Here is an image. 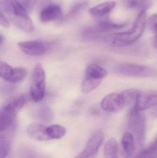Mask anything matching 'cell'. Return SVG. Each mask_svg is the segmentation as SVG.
Wrapping results in <instances>:
<instances>
[{
	"label": "cell",
	"instance_id": "cell-15",
	"mask_svg": "<svg viewBox=\"0 0 157 158\" xmlns=\"http://www.w3.org/2000/svg\"><path fill=\"white\" fill-rule=\"evenodd\" d=\"M108 75L106 69L95 64L88 65L85 70V77L102 80Z\"/></svg>",
	"mask_w": 157,
	"mask_h": 158
},
{
	"label": "cell",
	"instance_id": "cell-18",
	"mask_svg": "<svg viewBox=\"0 0 157 158\" xmlns=\"http://www.w3.org/2000/svg\"><path fill=\"white\" fill-rule=\"evenodd\" d=\"M127 24H118L108 20H102L99 21L96 27V31L101 32H107L117 30L123 28Z\"/></svg>",
	"mask_w": 157,
	"mask_h": 158
},
{
	"label": "cell",
	"instance_id": "cell-3",
	"mask_svg": "<svg viewBox=\"0 0 157 158\" xmlns=\"http://www.w3.org/2000/svg\"><path fill=\"white\" fill-rule=\"evenodd\" d=\"M141 92L135 89H129L120 93H112L105 96L100 104L105 111L115 112L129 105L135 104Z\"/></svg>",
	"mask_w": 157,
	"mask_h": 158
},
{
	"label": "cell",
	"instance_id": "cell-7",
	"mask_svg": "<svg viewBox=\"0 0 157 158\" xmlns=\"http://www.w3.org/2000/svg\"><path fill=\"white\" fill-rule=\"evenodd\" d=\"M104 139L103 133L97 131L90 136L84 149L74 158H96Z\"/></svg>",
	"mask_w": 157,
	"mask_h": 158
},
{
	"label": "cell",
	"instance_id": "cell-10",
	"mask_svg": "<svg viewBox=\"0 0 157 158\" xmlns=\"http://www.w3.org/2000/svg\"><path fill=\"white\" fill-rule=\"evenodd\" d=\"M47 126L40 123H33L27 129L28 135L31 139L39 142L49 141L47 132Z\"/></svg>",
	"mask_w": 157,
	"mask_h": 158
},
{
	"label": "cell",
	"instance_id": "cell-20",
	"mask_svg": "<svg viewBox=\"0 0 157 158\" xmlns=\"http://www.w3.org/2000/svg\"><path fill=\"white\" fill-rule=\"evenodd\" d=\"M47 132L50 140L60 139L65 135L66 130L61 125L55 124L47 126Z\"/></svg>",
	"mask_w": 157,
	"mask_h": 158
},
{
	"label": "cell",
	"instance_id": "cell-8",
	"mask_svg": "<svg viewBox=\"0 0 157 158\" xmlns=\"http://www.w3.org/2000/svg\"><path fill=\"white\" fill-rule=\"evenodd\" d=\"M157 106V91L141 92L138 99L131 109L135 111H141Z\"/></svg>",
	"mask_w": 157,
	"mask_h": 158
},
{
	"label": "cell",
	"instance_id": "cell-14",
	"mask_svg": "<svg viewBox=\"0 0 157 158\" xmlns=\"http://www.w3.org/2000/svg\"><path fill=\"white\" fill-rule=\"evenodd\" d=\"M121 143L127 157L132 158L135 153L134 139L132 134L130 132H125L122 138Z\"/></svg>",
	"mask_w": 157,
	"mask_h": 158
},
{
	"label": "cell",
	"instance_id": "cell-11",
	"mask_svg": "<svg viewBox=\"0 0 157 158\" xmlns=\"http://www.w3.org/2000/svg\"><path fill=\"white\" fill-rule=\"evenodd\" d=\"M61 7L57 5H49L41 10L40 15L41 20L42 22H49L58 19L61 16Z\"/></svg>",
	"mask_w": 157,
	"mask_h": 158
},
{
	"label": "cell",
	"instance_id": "cell-26",
	"mask_svg": "<svg viewBox=\"0 0 157 158\" xmlns=\"http://www.w3.org/2000/svg\"><path fill=\"white\" fill-rule=\"evenodd\" d=\"M147 24L150 30L155 33L157 32V14L152 15L147 19Z\"/></svg>",
	"mask_w": 157,
	"mask_h": 158
},
{
	"label": "cell",
	"instance_id": "cell-19",
	"mask_svg": "<svg viewBox=\"0 0 157 158\" xmlns=\"http://www.w3.org/2000/svg\"><path fill=\"white\" fill-rule=\"evenodd\" d=\"M118 149L119 146L116 139L114 138L109 139L106 143L104 148L105 158H119Z\"/></svg>",
	"mask_w": 157,
	"mask_h": 158
},
{
	"label": "cell",
	"instance_id": "cell-27",
	"mask_svg": "<svg viewBox=\"0 0 157 158\" xmlns=\"http://www.w3.org/2000/svg\"><path fill=\"white\" fill-rule=\"evenodd\" d=\"M29 12L33 10L37 0H18Z\"/></svg>",
	"mask_w": 157,
	"mask_h": 158
},
{
	"label": "cell",
	"instance_id": "cell-9",
	"mask_svg": "<svg viewBox=\"0 0 157 158\" xmlns=\"http://www.w3.org/2000/svg\"><path fill=\"white\" fill-rule=\"evenodd\" d=\"M18 45L22 52L31 56H41L47 52V46L41 41L22 42L18 44Z\"/></svg>",
	"mask_w": 157,
	"mask_h": 158
},
{
	"label": "cell",
	"instance_id": "cell-16",
	"mask_svg": "<svg viewBox=\"0 0 157 158\" xmlns=\"http://www.w3.org/2000/svg\"><path fill=\"white\" fill-rule=\"evenodd\" d=\"M127 8L138 10L140 12L146 11L153 5V0H123Z\"/></svg>",
	"mask_w": 157,
	"mask_h": 158
},
{
	"label": "cell",
	"instance_id": "cell-17",
	"mask_svg": "<svg viewBox=\"0 0 157 158\" xmlns=\"http://www.w3.org/2000/svg\"><path fill=\"white\" fill-rule=\"evenodd\" d=\"M12 133H0V158H6L11 149Z\"/></svg>",
	"mask_w": 157,
	"mask_h": 158
},
{
	"label": "cell",
	"instance_id": "cell-23",
	"mask_svg": "<svg viewBox=\"0 0 157 158\" xmlns=\"http://www.w3.org/2000/svg\"><path fill=\"white\" fill-rule=\"evenodd\" d=\"M26 74V70L24 68H13L7 81L10 83L18 82L25 78Z\"/></svg>",
	"mask_w": 157,
	"mask_h": 158
},
{
	"label": "cell",
	"instance_id": "cell-2",
	"mask_svg": "<svg viewBox=\"0 0 157 158\" xmlns=\"http://www.w3.org/2000/svg\"><path fill=\"white\" fill-rule=\"evenodd\" d=\"M146 11L140 12L132 27L128 31L107 35L104 40L108 44L116 47L127 46L139 40L143 33L147 22Z\"/></svg>",
	"mask_w": 157,
	"mask_h": 158
},
{
	"label": "cell",
	"instance_id": "cell-4",
	"mask_svg": "<svg viewBox=\"0 0 157 158\" xmlns=\"http://www.w3.org/2000/svg\"><path fill=\"white\" fill-rule=\"evenodd\" d=\"M45 71L41 64L35 65L32 73L31 84L29 88L30 97L34 102L41 101L45 92Z\"/></svg>",
	"mask_w": 157,
	"mask_h": 158
},
{
	"label": "cell",
	"instance_id": "cell-25",
	"mask_svg": "<svg viewBox=\"0 0 157 158\" xmlns=\"http://www.w3.org/2000/svg\"><path fill=\"white\" fill-rule=\"evenodd\" d=\"M86 2L80 3L75 5L71 9V11L67 14L66 17L65 18V19H70V18L73 17L76 15L77 14L82 11L86 6Z\"/></svg>",
	"mask_w": 157,
	"mask_h": 158
},
{
	"label": "cell",
	"instance_id": "cell-1",
	"mask_svg": "<svg viewBox=\"0 0 157 158\" xmlns=\"http://www.w3.org/2000/svg\"><path fill=\"white\" fill-rule=\"evenodd\" d=\"M0 6L1 11L17 27L28 33L34 31L28 11L18 0H0Z\"/></svg>",
	"mask_w": 157,
	"mask_h": 158
},
{
	"label": "cell",
	"instance_id": "cell-22",
	"mask_svg": "<svg viewBox=\"0 0 157 158\" xmlns=\"http://www.w3.org/2000/svg\"><path fill=\"white\" fill-rule=\"evenodd\" d=\"M102 80H96L85 77L82 82V92L84 94H88L92 92L98 87L100 84Z\"/></svg>",
	"mask_w": 157,
	"mask_h": 158
},
{
	"label": "cell",
	"instance_id": "cell-30",
	"mask_svg": "<svg viewBox=\"0 0 157 158\" xmlns=\"http://www.w3.org/2000/svg\"><path fill=\"white\" fill-rule=\"evenodd\" d=\"M153 114L155 117H157V107L155 109L153 110Z\"/></svg>",
	"mask_w": 157,
	"mask_h": 158
},
{
	"label": "cell",
	"instance_id": "cell-21",
	"mask_svg": "<svg viewBox=\"0 0 157 158\" xmlns=\"http://www.w3.org/2000/svg\"><path fill=\"white\" fill-rule=\"evenodd\" d=\"M136 158H157V136L147 147L138 154Z\"/></svg>",
	"mask_w": 157,
	"mask_h": 158
},
{
	"label": "cell",
	"instance_id": "cell-24",
	"mask_svg": "<svg viewBox=\"0 0 157 158\" xmlns=\"http://www.w3.org/2000/svg\"><path fill=\"white\" fill-rule=\"evenodd\" d=\"M13 69V67L7 63L1 61L0 63V76L1 78L7 81Z\"/></svg>",
	"mask_w": 157,
	"mask_h": 158
},
{
	"label": "cell",
	"instance_id": "cell-29",
	"mask_svg": "<svg viewBox=\"0 0 157 158\" xmlns=\"http://www.w3.org/2000/svg\"><path fill=\"white\" fill-rule=\"evenodd\" d=\"M0 24L4 27L8 28L10 26L8 19L1 10L0 11Z\"/></svg>",
	"mask_w": 157,
	"mask_h": 158
},
{
	"label": "cell",
	"instance_id": "cell-13",
	"mask_svg": "<svg viewBox=\"0 0 157 158\" xmlns=\"http://www.w3.org/2000/svg\"><path fill=\"white\" fill-rule=\"evenodd\" d=\"M26 102V98L23 95L16 96L8 99L2 108L17 115Z\"/></svg>",
	"mask_w": 157,
	"mask_h": 158
},
{
	"label": "cell",
	"instance_id": "cell-5",
	"mask_svg": "<svg viewBox=\"0 0 157 158\" xmlns=\"http://www.w3.org/2000/svg\"><path fill=\"white\" fill-rule=\"evenodd\" d=\"M120 75L137 77H150L156 75L153 69L143 65L125 64L120 65L117 68Z\"/></svg>",
	"mask_w": 157,
	"mask_h": 158
},
{
	"label": "cell",
	"instance_id": "cell-6",
	"mask_svg": "<svg viewBox=\"0 0 157 158\" xmlns=\"http://www.w3.org/2000/svg\"><path fill=\"white\" fill-rule=\"evenodd\" d=\"M129 124L139 145L144 141L145 135V119L138 111L131 110L129 114Z\"/></svg>",
	"mask_w": 157,
	"mask_h": 158
},
{
	"label": "cell",
	"instance_id": "cell-12",
	"mask_svg": "<svg viewBox=\"0 0 157 158\" xmlns=\"http://www.w3.org/2000/svg\"><path fill=\"white\" fill-rule=\"evenodd\" d=\"M115 5L116 3L113 1L105 2L90 8L88 13L93 17H103L111 12Z\"/></svg>",
	"mask_w": 157,
	"mask_h": 158
},
{
	"label": "cell",
	"instance_id": "cell-28",
	"mask_svg": "<svg viewBox=\"0 0 157 158\" xmlns=\"http://www.w3.org/2000/svg\"><path fill=\"white\" fill-rule=\"evenodd\" d=\"M41 117L42 120L48 122L51 120L52 118V114L51 111L48 108L44 107L41 112Z\"/></svg>",
	"mask_w": 157,
	"mask_h": 158
}]
</instances>
